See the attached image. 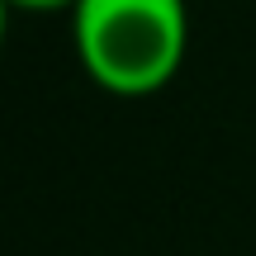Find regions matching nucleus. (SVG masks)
I'll return each instance as SVG.
<instances>
[{
  "label": "nucleus",
  "instance_id": "f257e3e1",
  "mask_svg": "<svg viewBox=\"0 0 256 256\" xmlns=\"http://www.w3.org/2000/svg\"><path fill=\"white\" fill-rule=\"evenodd\" d=\"M66 19L81 72L119 100L166 90L190 52L185 0H81Z\"/></svg>",
  "mask_w": 256,
  "mask_h": 256
},
{
  "label": "nucleus",
  "instance_id": "f03ea898",
  "mask_svg": "<svg viewBox=\"0 0 256 256\" xmlns=\"http://www.w3.org/2000/svg\"><path fill=\"white\" fill-rule=\"evenodd\" d=\"M81 0H10L14 14H72Z\"/></svg>",
  "mask_w": 256,
  "mask_h": 256
},
{
  "label": "nucleus",
  "instance_id": "7ed1b4c3",
  "mask_svg": "<svg viewBox=\"0 0 256 256\" xmlns=\"http://www.w3.org/2000/svg\"><path fill=\"white\" fill-rule=\"evenodd\" d=\"M10 14H14L10 0H0V48H5V34H10Z\"/></svg>",
  "mask_w": 256,
  "mask_h": 256
}]
</instances>
